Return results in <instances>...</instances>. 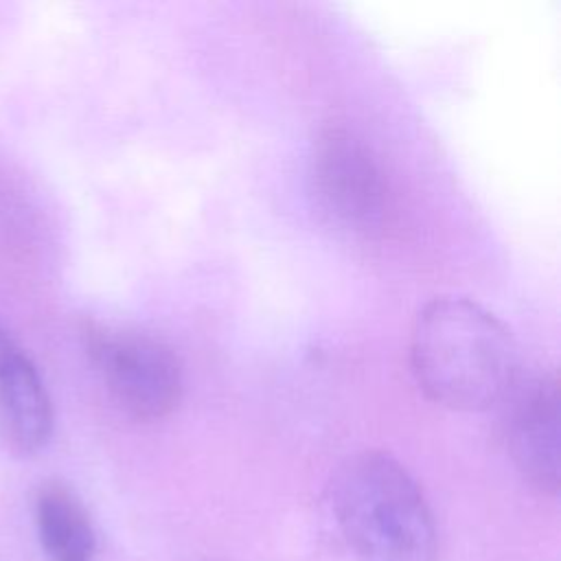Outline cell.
<instances>
[{
	"label": "cell",
	"instance_id": "7",
	"mask_svg": "<svg viewBox=\"0 0 561 561\" xmlns=\"http://www.w3.org/2000/svg\"><path fill=\"white\" fill-rule=\"evenodd\" d=\"M35 526L50 561H94L96 535L79 495L59 480H48L35 495Z\"/></svg>",
	"mask_w": 561,
	"mask_h": 561
},
{
	"label": "cell",
	"instance_id": "3",
	"mask_svg": "<svg viewBox=\"0 0 561 561\" xmlns=\"http://www.w3.org/2000/svg\"><path fill=\"white\" fill-rule=\"evenodd\" d=\"M85 348L112 401L131 419L158 421L180 403L182 364L164 340L136 329L90 324Z\"/></svg>",
	"mask_w": 561,
	"mask_h": 561
},
{
	"label": "cell",
	"instance_id": "4",
	"mask_svg": "<svg viewBox=\"0 0 561 561\" xmlns=\"http://www.w3.org/2000/svg\"><path fill=\"white\" fill-rule=\"evenodd\" d=\"M309 178L320 208L342 228L370 234L386 224L383 171L364 138L346 125L320 127L311 145Z\"/></svg>",
	"mask_w": 561,
	"mask_h": 561
},
{
	"label": "cell",
	"instance_id": "2",
	"mask_svg": "<svg viewBox=\"0 0 561 561\" xmlns=\"http://www.w3.org/2000/svg\"><path fill=\"white\" fill-rule=\"evenodd\" d=\"M329 502L359 561H440L430 504L394 456L377 449L348 456L331 478Z\"/></svg>",
	"mask_w": 561,
	"mask_h": 561
},
{
	"label": "cell",
	"instance_id": "5",
	"mask_svg": "<svg viewBox=\"0 0 561 561\" xmlns=\"http://www.w3.org/2000/svg\"><path fill=\"white\" fill-rule=\"evenodd\" d=\"M508 451L522 478L539 493L559 489V377L541 373L515 394Z\"/></svg>",
	"mask_w": 561,
	"mask_h": 561
},
{
	"label": "cell",
	"instance_id": "1",
	"mask_svg": "<svg viewBox=\"0 0 561 561\" xmlns=\"http://www.w3.org/2000/svg\"><path fill=\"white\" fill-rule=\"evenodd\" d=\"M419 388L438 405L480 412L517 383L519 348L511 329L482 305L443 296L430 300L410 333Z\"/></svg>",
	"mask_w": 561,
	"mask_h": 561
},
{
	"label": "cell",
	"instance_id": "6",
	"mask_svg": "<svg viewBox=\"0 0 561 561\" xmlns=\"http://www.w3.org/2000/svg\"><path fill=\"white\" fill-rule=\"evenodd\" d=\"M53 401L28 353L0 327V436L18 456H33L53 434Z\"/></svg>",
	"mask_w": 561,
	"mask_h": 561
}]
</instances>
